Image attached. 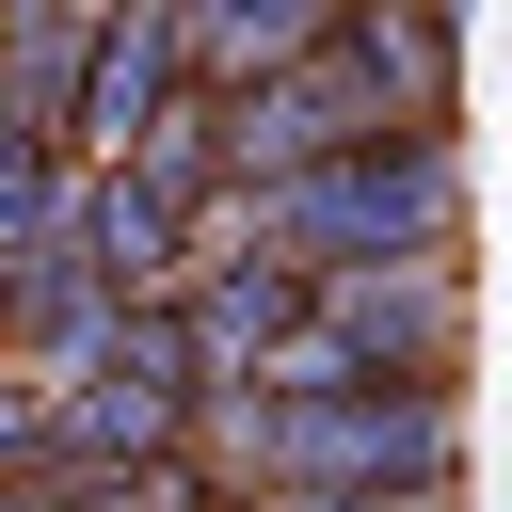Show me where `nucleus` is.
Segmentation results:
<instances>
[{
    "mask_svg": "<svg viewBox=\"0 0 512 512\" xmlns=\"http://www.w3.org/2000/svg\"><path fill=\"white\" fill-rule=\"evenodd\" d=\"M192 464L224 496H448L464 384H240V400H208Z\"/></svg>",
    "mask_w": 512,
    "mask_h": 512,
    "instance_id": "f257e3e1",
    "label": "nucleus"
},
{
    "mask_svg": "<svg viewBox=\"0 0 512 512\" xmlns=\"http://www.w3.org/2000/svg\"><path fill=\"white\" fill-rule=\"evenodd\" d=\"M224 240L288 256V272H384V256H464V144L416 128L384 160H336V176H288V192H240Z\"/></svg>",
    "mask_w": 512,
    "mask_h": 512,
    "instance_id": "f03ea898",
    "label": "nucleus"
},
{
    "mask_svg": "<svg viewBox=\"0 0 512 512\" xmlns=\"http://www.w3.org/2000/svg\"><path fill=\"white\" fill-rule=\"evenodd\" d=\"M224 144H240V192H288V176H336V160L416 144V96L336 32L320 64H288V80H256V96H224Z\"/></svg>",
    "mask_w": 512,
    "mask_h": 512,
    "instance_id": "7ed1b4c3",
    "label": "nucleus"
},
{
    "mask_svg": "<svg viewBox=\"0 0 512 512\" xmlns=\"http://www.w3.org/2000/svg\"><path fill=\"white\" fill-rule=\"evenodd\" d=\"M192 0H96V64H80V160H144L176 112H192Z\"/></svg>",
    "mask_w": 512,
    "mask_h": 512,
    "instance_id": "20e7f679",
    "label": "nucleus"
},
{
    "mask_svg": "<svg viewBox=\"0 0 512 512\" xmlns=\"http://www.w3.org/2000/svg\"><path fill=\"white\" fill-rule=\"evenodd\" d=\"M176 304H192V368H208V400H240V384H272V368L304 352L320 272H288V256H256V240H208V272H192Z\"/></svg>",
    "mask_w": 512,
    "mask_h": 512,
    "instance_id": "39448f33",
    "label": "nucleus"
},
{
    "mask_svg": "<svg viewBox=\"0 0 512 512\" xmlns=\"http://www.w3.org/2000/svg\"><path fill=\"white\" fill-rule=\"evenodd\" d=\"M352 16H368V0H192V80H208V96H256V80L320 64Z\"/></svg>",
    "mask_w": 512,
    "mask_h": 512,
    "instance_id": "423d86ee",
    "label": "nucleus"
},
{
    "mask_svg": "<svg viewBox=\"0 0 512 512\" xmlns=\"http://www.w3.org/2000/svg\"><path fill=\"white\" fill-rule=\"evenodd\" d=\"M80 240H96V272L128 288V304H176L208 256H192V224L144 192V176H80Z\"/></svg>",
    "mask_w": 512,
    "mask_h": 512,
    "instance_id": "0eeeda50",
    "label": "nucleus"
},
{
    "mask_svg": "<svg viewBox=\"0 0 512 512\" xmlns=\"http://www.w3.org/2000/svg\"><path fill=\"white\" fill-rule=\"evenodd\" d=\"M112 176H144V192H160L176 224H208V208H240V144H224V96H192V112H176V128L144 144V160H112Z\"/></svg>",
    "mask_w": 512,
    "mask_h": 512,
    "instance_id": "6e6552de",
    "label": "nucleus"
},
{
    "mask_svg": "<svg viewBox=\"0 0 512 512\" xmlns=\"http://www.w3.org/2000/svg\"><path fill=\"white\" fill-rule=\"evenodd\" d=\"M48 464H64V416H48V400H16V384H0V496H32V480H48Z\"/></svg>",
    "mask_w": 512,
    "mask_h": 512,
    "instance_id": "1a4fd4ad",
    "label": "nucleus"
},
{
    "mask_svg": "<svg viewBox=\"0 0 512 512\" xmlns=\"http://www.w3.org/2000/svg\"><path fill=\"white\" fill-rule=\"evenodd\" d=\"M208 512H288V496H208Z\"/></svg>",
    "mask_w": 512,
    "mask_h": 512,
    "instance_id": "9d476101",
    "label": "nucleus"
},
{
    "mask_svg": "<svg viewBox=\"0 0 512 512\" xmlns=\"http://www.w3.org/2000/svg\"><path fill=\"white\" fill-rule=\"evenodd\" d=\"M0 512H32V496H0Z\"/></svg>",
    "mask_w": 512,
    "mask_h": 512,
    "instance_id": "9b49d317",
    "label": "nucleus"
}]
</instances>
